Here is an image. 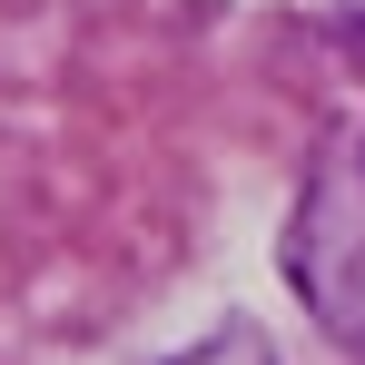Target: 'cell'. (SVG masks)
I'll return each mask as SVG.
<instances>
[{
  "label": "cell",
  "instance_id": "1",
  "mask_svg": "<svg viewBox=\"0 0 365 365\" xmlns=\"http://www.w3.org/2000/svg\"><path fill=\"white\" fill-rule=\"evenodd\" d=\"M168 365H277V346H267V326H217L207 346H187Z\"/></svg>",
  "mask_w": 365,
  "mask_h": 365
},
{
  "label": "cell",
  "instance_id": "2",
  "mask_svg": "<svg viewBox=\"0 0 365 365\" xmlns=\"http://www.w3.org/2000/svg\"><path fill=\"white\" fill-rule=\"evenodd\" d=\"M356 178H365V158H356Z\"/></svg>",
  "mask_w": 365,
  "mask_h": 365
}]
</instances>
